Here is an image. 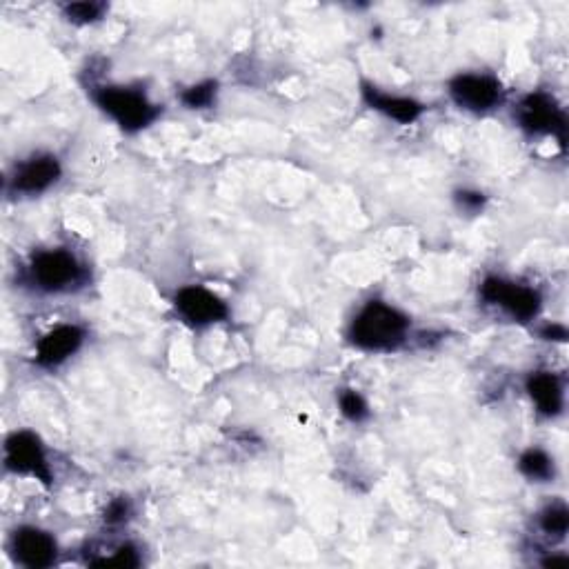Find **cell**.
Segmentation results:
<instances>
[{"label":"cell","mask_w":569,"mask_h":569,"mask_svg":"<svg viewBox=\"0 0 569 569\" xmlns=\"http://www.w3.org/2000/svg\"><path fill=\"white\" fill-rule=\"evenodd\" d=\"M518 121L532 134H565V116L547 94H529L518 109Z\"/></svg>","instance_id":"8"},{"label":"cell","mask_w":569,"mask_h":569,"mask_svg":"<svg viewBox=\"0 0 569 569\" xmlns=\"http://www.w3.org/2000/svg\"><path fill=\"white\" fill-rule=\"evenodd\" d=\"M527 392L534 398L538 412L545 416H556L563 409V387L561 381L549 372H536L529 376Z\"/></svg>","instance_id":"13"},{"label":"cell","mask_w":569,"mask_h":569,"mask_svg":"<svg viewBox=\"0 0 569 569\" xmlns=\"http://www.w3.org/2000/svg\"><path fill=\"white\" fill-rule=\"evenodd\" d=\"M103 5H98V3H74V5H67L65 7V16L69 18L72 23H94L101 18L103 14Z\"/></svg>","instance_id":"18"},{"label":"cell","mask_w":569,"mask_h":569,"mask_svg":"<svg viewBox=\"0 0 569 569\" xmlns=\"http://www.w3.org/2000/svg\"><path fill=\"white\" fill-rule=\"evenodd\" d=\"M363 98H365L369 107L378 109V112H383L385 116L394 118V121L403 123V125L414 123L416 118L423 114V105L421 103L412 101V98L383 94V92H378V89L372 87V85L363 87Z\"/></svg>","instance_id":"12"},{"label":"cell","mask_w":569,"mask_h":569,"mask_svg":"<svg viewBox=\"0 0 569 569\" xmlns=\"http://www.w3.org/2000/svg\"><path fill=\"white\" fill-rule=\"evenodd\" d=\"M409 329L407 316L398 312L396 307L372 301L361 309V314L354 318L349 338L352 343L372 349V352H387L405 341Z\"/></svg>","instance_id":"1"},{"label":"cell","mask_w":569,"mask_h":569,"mask_svg":"<svg viewBox=\"0 0 569 569\" xmlns=\"http://www.w3.org/2000/svg\"><path fill=\"white\" fill-rule=\"evenodd\" d=\"M127 516H129V503L125 501V498H116V501L107 507L105 521L109 525H116V523L127 521Z\"/></svg>","instance_id":"20"},{"label":"cell","mask_w":569,"mask_h":569,"mask_svg":"<svg viewBox=\"0 0 569 569\" xmlns=\"http://www.w3.org/2000/svg\"><path fill=\"white\" fill-rule=\"evenodd\" d=\"M83 329L76 325H61L41 338L36 347V363L41 367H56L65 363L69 356L83 345Z\"/></svg>","instance_id":"10"},{"label":"cell","mask_w":569,"mask_h":569,"mask_svg":"<svg viewBox=\"0 0 569 569\" xmlns=\"http://www.w3.org/2000/svg\"><path fill=\"white\" fill-rule=\"evenodd\" d=\"M96 103L127 132H138L147 127L158 114V109L147 101L145 94L129 87L98 89Z\"/></svg>","instance_id":"2"},{"label":"cell","mask_w":569,"mask_h":569,"mask_svg":"<svg viewBox=\"0 0 569 569\" xmlns=\"http://www.w3.org/2000/svg\"><path fill=\"white\" fill-rule=\"evenodd\" d=\"M341 412L343 416L349 418V421L358 423V421H363V418H367L369 409L361 394L354 392V389H345V392L341 394Z\"/></svg>","instance_id":"16"},{"label":"cell","mask_w":569,"mask_h":569,"mask_svg":"<svg viewBox=\"0 0 569 569\" xmlns=\"http://www.w3.org/2000/svg\"><path fill=\"white\" fill-rule=\"evenodd\" d=\"M214 96H216V83L209 81L189 87L187 92H183V103L192 109H203L207 105H212Z\"/></svg>","instance_id":"17"},{"label":"cell","mask_w":569,"mask_h":569,"mask_svg":"<svg viewBox=\"0 0 569 569\" xmlns=\"http://www.w3.org/2000/svg\"><path fill=\"white\" fill-rule=\"evenodd\" d=\"M32 274L38 287L47 289V292H63V289L81 281L83 269L72 254L63 252V249H52V252H43L34 258Z\"/></svg>","instance_id":"5"},{"label":"cell","mask_w":569,"mask_h":569,"mask_svg":"<svg viewBox=\"0 0 569 569\" xmlns=\"http://www.w3.org/2000/svg\"><path fill=\"white\" fill-rule=\"evenodd\" d=\"M565 563H567L565 556H552V558H547L543 565L545 567H556V565H565Z\"/></svg>","instance_id":"23"},{"label":"cell","mask_w":569,"mask_h":569,"mask_svg":"<svg viewBox=\"0 0 569 569\" xmlns=\"http://www.w3.org/2000/svg\"><path fill=\"white\" fill-rule=\"evenodd\" d=\"M138 563H141V558H138V552L132 547V545H125L118 549V552L112 556V558H105V561H98L96 565H105V567H136Z\"/></svg>","instance_id":"19"},{"label":"cell","mask_w":569,"mask_h":569,"mask_svg":"<svg viewBox=\"0 0 569 569\" xmlns=\"http://www.w3.org/2000/svg\"><path fill=\"white\" fill-rule=\"evenodd\" d=\"M458 203H461V207L469 209V212H478L485 203V196L478 192H461L458 194Z\"/></svg>","instance_id":"21"},{"label":"cell","mask_w":569,"mask_h":569,"mask_svg":"<svg viewBox=\"0 0 569 569\" xmlns=\"http://www.w3.org/2000/svg\"><path fill=\"white\" fill-rule=\"evenodd\" d=\"M543 338H547V341H567V329L561 327V325H547L543 329Z\"/></svg>","instance_id":"22"},{"label":"cell","mask_w":569,"mask_h":569,"mask_svg":"<svg viewBox=\"0 0 569 569\" xmlns=\"http://www.w3.org/2000/svg\"><path fill=\"white\" fill-rule=\"evenodd\" d=\"M14 558L29 569H43L56 561V541L43 529L23 527L12 538Z\"/></svg>","instance_id":"9"},{"label":"cell","mask_w":569,"mask_h":569,"mask_svg":"<svg viewBox=\"0 0 569 569\" xmlns=\"http://www.w3.org/2000/svg\"><path fill=\"white\" fill-rule=\"evenodd\" d=\"M178 312L194 325H212L227 318V305L216 294L207 292L205 287H183L176 294Z\"/></svg>","instance_id":"7"},{"label":"cell","mask_w":569,"mask_h":569,"mask_svg":"<svg viewBox=\"0 0 569 569\" xmlns=\"http://www.w3.org/2000/svg\"><path fill=\"white\" fill-rule=\"evenodd\" d=\"M481 296L489 305H501L505 312L518 318V321H529L541 309V296L534 289L507 283L503 278H487L481 285Z\"/></svg>","instance_id":"4"},{"label":"cell","mask_w":569,"mask_h":569,"mask_svg":"<svg viewBox=\"0 0 569 569\" xmlns=\"http://www.w3.org/2000/svg\"><path fill=\"white\" fill-rule=\"evenodd\" d=\"M449 92H452L456 105L469 109V112H487L496 107V103H501V85L489 76H458L449 85Z\"/></svg>","instance_id":"6"},{"label":"cell","mask_w":569,"mask_h":569,"mask_svg":"<svg viewBox=\"0 0 569 569\" xmlns=\"http://www.w3.org/2000/svg\"><path fill=\"white\" fill-rule=\"evenodd\" d=\"M61 176V165L54 156H36L16 169L14 187L23 194H41Z\"/></svg>","instance_id":"11"},{"label":"cell","mask_w":569,"mask_h":569,"mask_svg":"<svg viewBox=\"0 0 569 569\" xmlns=\"http://www.w3.org/2000/svg\"><path fill=\"white\" fill-rule=\"evenodd\" d=\"M541 527L547 536L563 538L569 529V512L563 505L547 507L541 516Z\"/></svg>","instance_id":"15"},{"label":"cell","mask_w":569,"mask_h":569,"mask_svg":"<svg viewBox=\"0 0 569 569\" xmlns=\"http://www.w3.org/2000/svg\"><path fill=\"white\" fill-rule=\"evenodd\" d=\"M5 465L16 474L34 476L45 485L52 483V472H49L43 445L32 432H16L7 438Z\"/></svg>","instance_id":"3"},{"label":"cell","mask_w":569,"mask_h":569,"mask_svg":"<svg viewBox=\"0 0 569 569\" xmlns=\"http://www.w3.org/2000/svg\"><path fill=\"white\" fill-rule=\"evenodd\" d=\"M518 467H521V472L527 478H532V481L543 483L554 476L552 458H549L543 449H527V452L521 456V461H518Z\"/></svg>","instance_id":"14"}]
</instances>
